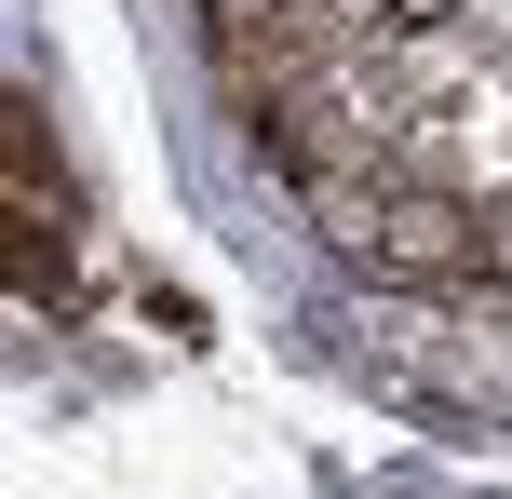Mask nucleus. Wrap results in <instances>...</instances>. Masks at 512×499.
Returning <instances> with one entry per match:
<instances>
[{"label":"nucleus","mask_w":512,"mask_h":499,"mask_svg":"<svg viewBox=\"0 0 512 499\" xmlns=\"http://www.w3.org/2000/svg\"><path fill=\"white\" fill-rule=\"evenodd\" d=\"M351 365L378 378L391 405H418V419L512 432V284H486L472 311H432V297H378V311H351Z\"/></svg>","instance_id":"obj_1"},{"label":"nucleus","mask_w":512,"mask_h":499,"mask_svg":"<svg viewBox=\"0 0 512 499\" xmlns=\"http://www.w3.org/2000/svg\"><path fill=\"white\" fill-rule=\"evenodd\" d=\"M0 230H14V297L27 311H68V284H81V189H68V162L41 135V95L0 108Z\"/></svg>","instance_id":"obj_2"},{"label":"nucleus","mask_w":512,"mask_h":499,"mask_svg":"<svg viewBox=\"0 0 512 499\" xmlns=\"http://www.w3.org/2000/svg\"><path fill=\"white\" fill-rule=\"evenodd\" d=\"M486 284H512V203L486 216Z\"/></svg>","instance_id":"obj_3"}]
</instances>
